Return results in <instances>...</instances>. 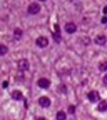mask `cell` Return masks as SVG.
Listing matches in <instances>:
<instances>
[{
    "mask_svg": "<svg viewBox=\"0 0 107 120\" xmlns=\"http://www.w3.org/2000/svg\"><path fill=\"white\" fill-rule=\"evenodd\" d=\"M57 120H65L66 119V114L63 111H59L57 114Z\"/></svg>",
    "mask_w": 107,
    "mask_h": 120,
    "instance_id": "13",
    "label": "cell"
},
{
    "mask_svg": "<svg viewBox=\"0 0 107 120\" xmlns=\"http://www.w3.org/2000/svg\"><path fill=\"white\" fill-rule=\"evenodd\" d=\"M68 112L69 113V114H74V112H75V107H74V105H70L69 106V108H68Z\"/></svg>",
    "mask_w": 107,
    "mask_h": 120,
    "instance_id": "16",
    "label": "cell"
},
{
    "mask_svg": "<svg viewBox=\"0 0 107 120\" xmlns=\"http://www.w3.org/2000/svg\"><path fill=\"white\" fill-rule=\"evenodd\" d=\"M8 82H7V81H5V82H3V87H8Z\"/></svg>",
    "mask_w": 107,
    "mask_h": 120,
    "instance_id": "19",
    "label": "cell"
},
{
    "mask_svg": "<svg viewBox=\"0 0 107 120\" xmlns=\"http://www.w3.org/2000/svg\"><path fill=\"white\" fill-rule=\"evenodd\" d=\"M22 34H23V31L19 28H16V30H14V33H13V35H14V38L16 39L19 40L20 38L22 37Z\"/></svg>",
    "mask_w": 107,
    "mask_h": 120,
    "instance_id": "11",
    "label": "cell"
},
{
    "mask_svg": "<svg viewBox=\"0 0 107 120\" xmlns=\"http://www.w3.org/2000/svg\"><path fill=\"white\" fill-rule=\"evenodd\" d=\"M40 9H41V8H40V6L38 4V3H31L30 6H29L28 12L30 13V14L35 15V14H37V13L39 12Z\"/></svg>",
    "mask_w": 107,
    "mask_h": 120,
    "instance_id": "1",
    "label": "cell"
},
{
    "mask_svg": "<svg viewBox=\"0 0 107 120\" xmlns=\"http://www.w3.org/2000/svg\"><path fill=\"white\" fill-rule=\"evenodd\" d=\"M103 81H104V82L106 84H107V75H106L104 77V79H103Z\"/></svg>",
    "mask_w": 107,
    "mask_h": 120,
    "instance_id": "18",
    "label": "cell"
},
{
    "mask_svg": "<svg viewBox=\"0 0 107 120\" xmlns=\"http://www.w3.org/2000/svg\"><path fill=\"white\" fill-rule=\"evenodd\" d=\"M65 30L68 34H73L77 30V26L72 22L67 23L65 25Z\"/></svg>",
    "mask_w": 107,
    "mask_h": 120,
    "instance_id": "6",
    "label": "cell"
},
{
    "mask_svg": "<svg viewBox=\"0 0 107 120\" xmlns=\"http://www.w3.org/2000/svg\"><path fill=\"white\" fill-rule=\"evenodd\" d=\"M36 45L39 48H45L48 45V39L46 37H39L36 39Z\"/></svg>",
    "mask_w": 107,
    "mask_h": 120,
    "instance_id": "4",
    "label": "cell"
},
{
    "mask_svg": "<svg viewBox=\"0 0 107 120\" xmlns=\"http://www.w3.org/2000/svg\"><path fill=\"white\" fill-rule=\"evenodd\" d=\"M107 41V38L105 35L103 34H100V35H97V36L95 38V43L98 45H104L106 44Z\"/></svg>",
    "mask_w": 107,
    "mask_h": 120,
    "instance_id": "8",
    "label": "cell"
},
{
    "mask_svg": "<svg viewBox=\"0 0 107 120\" xmlns=\"http://www.w3.org/2000/svg\"><path fill=\"white\" fill-rule=\"evenodd\" d=\"M99 69L101 71L104 72V71H106L107 70V63L106 62H103V63H101L99 65Z\"/></svg>",
    "mask_w": 107,
    "mask_h": 120,
    "instance_id": "15",
    "label": "cell"
},
{
    "mask_svg": "<svg viewBox=\"0 0 107 120\" xmlns=\"http://www.w3.org/2000/svg\"><path fill=\"white\" fill-rule=\"evenodd\" d=\"M101 23H103V24H106V23H107V17L106 16H105V17H103L102 19H101Z\"/></svg>",
    "mask_w": 107,
    "mask_h": 120,
    "instance_id": "17",
    "label": "cell"
},
{
    "mask_svg": "<svg viewBox=\"0 0 107 120\" xmlns=\"http://www.w3.org/2000/svg\"><path fill=\"white\" fill-rule=\"evenodd\" d=\"M55 32L52 34V37H53V39L55 40L56 43H59L61 40V30H60V26L56 24L55 25Z\"/></svg>",
    "mask_w": 107,
    "mask_h": 120,
    "instance_id": "2",
    "label": "cell"
},
{
    "mask_svg": "<svg viewBox=\"0 0 107 120\" xmlns=\"http://www.w3.org/2000/svg\"><path fill=\"white\" fill-rule=\"evenodd\" d=\"M103 12H104V14H107V7L104 8V9H103Z\"/></svg>",
    "mask_w": 107,
    "mask_h": 120,
    "instance_id": "20",
    "label": "cell"
},
{
    "mask_svg": "<svg viewBox=\"0 0 107 120\" xmlns=\"http://www.w3.org/2000/svg\"><path fill=\"white\" fill-rule=\"evenodd\" d=\"M38 103H39V105L41 106L46 108V107H48L51 105V101L47 96H42V97H40L39 100H38Z\"/></svg>",
    "mask_w": 107,
    "mask_h": 120,
    "instance_id": "7",
    "label": "cell"
},
{
    "mask_svg": "<svg viewBox=\"0 0 107 120\" xmlns=\"http://www.w3.org/2000/svg\"><path fill=\"white\" fill-rule=\"evenodd\" d=\"M39 1H41V2H44V1H46V0H39Z\"/></svg>",
    "mask_w": 107,
    "mask_h": 120,
    "instance_id": "22",
    "label": "cell"
},
{
    "mask_svg": "<svg viewBox=\"0 0 107 120\" xmlns=\"http://www.w3.org/2000/svg\"><path fill=\"white\" fill-rule=\"evenodd\" d=\"M38 85L42 88H47L50 86V81L48 79L43 78V79H40L38 81Z\"/></svg>",
    "mask_w": 107,
    "mask_h": 120,
    "instance_id": "9",
    "label": "cell"
},
{
    "mask_svg": "<svg viewBox=\"0 0 107 120\" xmlns=\"http://www.w3.org/2000/svg\"><path fill=\"white\" fill-rule=\"evenodd\" d=\"M8 52V47L4 46V45H1V47H0V54H1V56L5 55Z\"/></svg>",
    "mask_w": 107,
    "mask_h": 120,
    "instance_id": "14",
    "label": "cell"
},
{
    "mask_svg": "<svg viewBox=\"0 0 107 120\" xmlns=\"http://www.w3.org/2000/svg\"><path fill=\"white\" fill-rule=\"evenodd\" d=\"M88 100L92 103L97 102L100 100V95L98 93V92H96V91H92L91 92H89L88 95Z\"/></svg>",
    "mask_w": 107,
    "mask_h": 120,
    "instance_id": "3",
    "label": "cell"
},
{
    "mask_svg": "<svg viewBox=\"0 0 107 120\" xmlns=\"http://www.w3.org/2000/svg\"><path fill=\"white\" fill-rule=\"evenodd\" d=\"M18 68L21 70H27L30 68V63L26 59H22L18 62Z\"/></svg>",
    "mask_w": 107,
    "mask_h": 120,
    "instance_id": "5",
    "label": "cell"
},
{
    "mask_svg": "<svg viewBox=\"0 0 107 120\" xmlns=\"http://www.w3.org/2000/svg\"><path fill=\"white\" fill-rule=\"evenodd\" d=\"M37 120H46V119H44V118H38Z\"/></svg>",
    "mask_w": 107,
    "mask_h": 120,
    "instance_id": "21",
    "label": "cell"
},
{
    "mask_svg": "<svg viewBox=\"0 0 107 120\" xmlns=\"http://www.w3.org/2000/svg\"><path fill=\"white\" fill-rule=\"evenodd\" d=\"M11 97L16 101H21L23 98V94L20 91H14L11 94Z\"/></svg>",
    "mask_w": 107,
    "mask_h": 120,
    "instance_id": "10",
    "label": "cell"
},
{
    "mask_svg": "<svg viewBox=\"0 0 107 120\" xmlns=\"http://www.w3.org/2000/svg\"><path fill=\"white\" fill-rule=\"evenodd\" d=\"M98 110L101 111V112L107 111V102L106 101H101V102L98 105Z\"/></svg>",
    "mask_w": 107,
    "mask_h": 120,
    "instance_id": "12",
    "label": "cell"
}]
</instances>
